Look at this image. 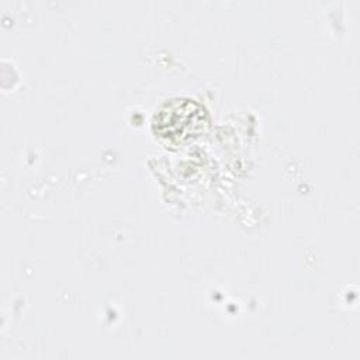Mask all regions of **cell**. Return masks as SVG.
I'll return each instance as SVG.
<instances>
[{
	"instance_id": "1",
	"label": "cell",
	"mask_w": 360,
	"mask_h": 360,
	"mask_svg": "<svg viewBox=\"0 0 360 360\" xmlns=\"http://www.w3.org/2000/svg\"><path fill=\"white\" fill-rule=\"evenodd\" d=\"M153 125L162 138L181 142L204 129L207 125V112L194 100L176 98L167 101L156 111Z\"/></svg>"
}]
</instances>
